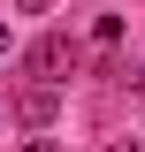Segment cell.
<instances>
[{"mask_svg":"<svg viewBox=\"0 0 145 152\" xmlns=\"http://www.w3.org/2000/svg\"><path fill=\"white\" fill-rule=\"evenodd\" d=\"M23 69H31L38 76V84H69V69H76V38H38V46H31V53H23Z\"/></svg>","mask_w":145,"mask_h":152,"instance_id":"1","label":"cell"},{"mask_svg":"<svg viewBox=\"0 0 145 152\" xmlns=\"http://www.w3.org/2000/svg\"><path fill=\"white\" fill-rule=\"evenodd\" d=\"M54 114H61V84H23L16 91V122L23 129H46Z\"/></svg>","mask_w":145,"mask_h":152,"instance_id":"2","label":"cell"},{"mask_svg":"<svg viewBox=\"0 0 145 152\" xmlns=\"http://www.w3.org/2000/svg\"><path fill=\"white\" fill-rule=\"evenodd\" d=\"M23 152H61V145H54V137H31V145H23Z\"/></svg>","mask_w":145,"mask_h":152,"instance_id":"3","label":"cell"},{"mask_svg":"<svg viewBox=\"0 0 145 152\" xmlns=\"http://www.w3.org/2000/svg\"><path fill=\"white\" fill-rule=\"evenodd\" d=\"M16 8H46V0H16Z\"/></svg>","mask_w":145,"mask_h":152,"instance_id":"4","label":"cell"},{"mask_svg":"<svg viewBox=\"0 0 145 152\" xmlns=\"http://www.w3.org/2000/svg\"><path fill=\"white\" fill-rule=\"evenodd\" d=\"M0 53H8V31H0Z\"/></svg>","mask_w":145,"mask_h":152,"instance_id":"5","label":"cell"}]
</instances>
